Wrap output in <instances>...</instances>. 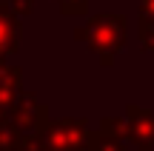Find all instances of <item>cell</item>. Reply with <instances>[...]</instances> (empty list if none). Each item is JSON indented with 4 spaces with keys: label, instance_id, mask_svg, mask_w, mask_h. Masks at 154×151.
I'll return each instance as SVG.
<instances>
[{
    "label": "cell",
    "instance_id": "4fadbf2b",
    "mask_svg": "<svg viewBox=\"0 0 154 151\" xmlns=\"http://www.w3.org/2000/svg\"><path fill=\"white\" fill-rule=\"evenodd\" d=\"M140 17L154 20V0H140Z\"/></svg>",
    "mask_w": 154,
    "mask_h": 151
},
{
    "label": "cell",
    "instance_id": "7a4b0ae2",
    "mask_svg": "<svg viewBox=\"0 0 154 151\" xmlns=\"http://www.w3.org/2000/svg\"><path fill=\"white\" fill-rule=\"evenodd\" d=\"M40 143L51 151H83L88 134L86 117H66V120H46V125L37 131Z\"/></svg>",
    "mask_w": 154,
    "mask_h": 151
},
{
    "label": "cell",
    "instance_id": "5bb4252c",
    "mask_svg": "<svg viewBox=\"0 0 154 151\" xmlns=\"http://www.w3.org/2000/svg\"><path fill=\"white\" fill-rule=\"evenodd\" d=\"M3 120H9V111H6V108H0V123H3Z\"/></svg>",
    "mask_w": 154,
    "mask_h": 151
},
{
    "label": "cell",
    "instance_id": "277c9868",
    "mask_svg": "<svg viewBox=\"0 0 154 151\" xmlns=\"http://www.w3.org/2000/svg\"><path fill=\"white\" fill-rule=\"evenodd\" d=\"M126 140H131L137 151H154V114L140 106H126Z\"/></svg>",
    "mask_w": 154,
    "mask_h": 151
},
{
    "label": "cell",
    "instance_id": "7c38bea8",
    "mask_svg": "<svg viewBox=\"0 0 154 151\" xmlns=\"http://www.w3.org/2000/svg\"><path fill=\"white\" fill-rule=\"evenodd\" d=\"M6 3H9V9L14 11L17 17L32 14V9H34V0H6Z\"/></svg>",
    "mask_w": 154,
    "mask_h": 151
},
{
    "label": "cell",
    "instance_id": "8992f818",
    "mask_svg": "<svg viewBox=\"0 0 154 151\" xmlns=\"http://www.w3.org/2000/svg\"><path fill=\"white\" fill-rule=\"evenodd\" d=\"M20 91H23V68L6 66V71L0 74V108L9 111V108L17 103Z\"/></svg>",
    "mask_w": 154,
    "mask_h": 151
},
{
    "label": "cell",
    "instance_id": "3957f363",
    "mask_svg": "<svg viewBox=\"0 0 154 151\" xmlns=\"http://www.w3.org/2000/svg\"><path fill=\"white\" fill-rule=\"evenodd\" d=\"M9 120L23 131V134H34L46 125L49 120V106L43 100H37L34 91H20L17 103L9 108Z\"/></svg>",
    "mask_w": 154,
    "mask_h": 151
},
{
    "label": "cell",
    "instance_id": "9a60e30c",
    "mask_svg": "<svg viewBox=\"0 0 154 151\" xmlns=\"http://www.w3.org/2000/svg\"><path fill=\"white\" fill-rule=\"evenodd\" d=\"M34 151H51V148H46V146H40V148H34Z\"/></svg>",
    "mask_w": 154,
    "mask_h": 151
},
{
    "label": "cell",
    "instance_id": "8fae6325",
    "mask_svg": "<svg viewBox=\"0 0 154 151\" xmlns=\"http://www.w3.org/2000/svg\"><path fill=\"white\" fill-rule=\"evenodd\" d=\"M57 6H60L63 17H74V14H86L88 0H57Z\"/></svg>",
    "mask_w": 154,
    "mask_h": 151
},
{
    "label": "cell",
    "instance_id": "9c48e42d",
    "mask_svg": "<svg viewBox=\"0 0 154 151\" xmlns=\"http://www.w3.org/2000/svg\"><path fill=\"white\" fill-rule=\"evenodd\" d=\"M103 134H111V137H120V140H126V117H106L103 123H100V128Z\"/></svg>",
    "mask_w": 154,
    "mask_h": 151
},
{
    "label": "cell",
    "instance_id": "30bf717a",
    "mask_svg": "<svg viewBox=\"0 0 154 151\" xmlns=\"http://www.w3.org/2000/svg\"><path fill=\"white\" fill-rule=\"evenodd\" d=\"M140 43H143V51L154 54V20L140 17Z\"/></svg>",
    "mask_w": 154,
    "mask_h": 151
},
{
    "label": "cell",
    "instance_id": "ba28073f",
    "mask_svg": "<svg viewBox=\"0 0 154 151\" xmlns=\"http://www.w3.org/2000/svg\"><path fill=\"white\" fill-rule=\"evenodd\" d=\"M0 151H23V131L11 120L0 123Z\"/></svg>",
    "mask_w": 154,
    "mask_h": 151
},
{
    "label": "cell",
    "instance_id": "6da1fadb",
    "mask_svg": "<svg viewBox=\"0 0 154 151\" xmlns=\"http://www.w3.org/2000/svg\"><path fill=\"white\" fill-rule=\"evenodd\" d=\"M74 40L88 46V51H94L100 60V66L111 68L114 60L120 57V51L128 43V17L120 11H100L86 20V26L74 29Z\"/></svg>",
    "mask_w": 154,
    "mask_h": 151
},
{
    "label": "cell",
    "instance_id": "5b68a950",
    "mask_svg": "<svg viewBox=\"0 0 154 151\" xmlns=\"http://www.w3.org/2000/svg\"><path fill=\"white\" fill-rule=\"evenodd\" d=\"M20 37H23L20 17L9 9L6 0H0V57H9L14 51H20Z\"/></svg>",
    "mask_w": 154,
    "mask_h": 151
},
{
    "label": "cell",
    "instance_id": "52a82bcc",
    "mask_svg": "<svg viewBox=\"0 0 154 151\" xmlns=\"http://www.w3.org/2000/svg\"><path fill=\"white\" fill-rule=\"evenodd\" d=\"M83 151H126V146H123L120 137L103 134V131H88Z\"/></svg>",
    "mask_w": 154,
    "mask_h": 151
}]
</instances>
